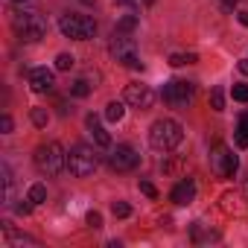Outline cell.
<instances>
[{
	"instance_id": "1",
	"label": "cell",
	"mask_w": 248,
	"mask_h": 248,
	"mask_svg": "<svg viewBox=\"0 0 248 248\" xmlns=\"http://www.w3.org/2000/svg\"><path fill=\"white\" fill-rule=\"evenodd\" d=\"M181 140H184V129H181L178 120L164 117V120H155V123H152V129H149V143H152V149H158V152H172Z\"/></svg>"
},
{
	"instance_id": "2",
	"label": "cell",
	"mask_w": 248,
	"mask_h": 248,
	"mask_svg": "<svg viewBox=\"0 0 248 248\" xmlns=\"http://www.w3.org/2000/svg\"><path fill=\"white\" fill-rule=\"evenodd\" d=\"M12 30H15V35L21 41L35 44V41H41L47 35V21L38 12H15L12 15Z\"/></svg>"
},
{
	"instance_id": "3",
	"label": "cell",
	"mask_w": 248,
	"mask_h": 248,
	"mask_svg": "<svg viewBox=\"0 0 248 248\" xmlns=\"http://www.w3.org/2000/svg\"><path fill=\"white\" fill-rule=\"evenodd\" d=\"M35 167H38V172H44V175H59L64 167H67V152L62 149V143H44V146H38L35 149Z\"/></svg>"
},
{
	"instance_id": "4",
	"label": "cell",
	"mask_w": 248,
	"mask_h": 248,
	"mask_svg": "<svg viewBox=\"0 0 248 248\" xmlns=\"http://www.w3.org/2000/svg\"><path fill=\"white\" fill-rule=\"evenodd\" d=\"M111 56H114L120 64L132 67V70H143V62H140V56H138V41H135L129 32H114Z\"/></svg>"
},
{
	"instance_id": "5",
	"label": "cell",
	"mask_w": 248,
	"mask_h": 248,
	"mask_svg": "<svg viewBox=\"0 0 248 248\" xmlns=\"http://www.w3.org/2000/svg\"><path fill=\"white\" fill-rule=\"evenodd\" d=\"M59 30H62V35L64 38H73V41H88V38H93V32H96V24H93V18H88V15H62L59 18Z\"/></svg>"
},
{
	"instance_id": "6",
	"label": "cell",
	"mask_w": 248,
	"mask_h": 248,
	"mask_svg": "<svg viewBox=\"0 0 248 248\" xmlns=\"http://www.w3.org/2000/svg\"><path fill=\"white\" fill-rule=\"evenodd\" d=\"M67 170H70V175H76V178L93 175V170H96V155H93V149L85 146V143L70 146V152H67Z\"/></svg>"
},
{
	"instance_id": "7",
	"label": "cell",
	"mask_w": 248,
	"mask_h": 248,
	"mask_svg": "<svg viewBox=\"0 0 248 248\" xmlns=\"http://www.w3.org/2000/svg\"><path fill=\"white\" fill-rule=\"evenodd\" d=\"M193 96H196V85H193V82L175 79V82H167V85L161 88V99H164L167 105H172V108H187V105L193 102Z\"/></svg>"
},
{
	"instance_id": "8",
	"label": "cell",
	"mask_w": 248,
	"mask_h": 248,
	"mask_svg": "<svg viewBox=\"0 0 248 248\" xmlns=\"http://www.w3.org/2000/svg\"><path fill=\"white\" fill-rule=\"evenodd\" d=\"M210 167H213V172L219 178H233L236 170H239V161H236V155L225 143H216L213 146V155H210Z\"/></svg>"
},
{
	"instance_id": "9",
	"label": "cell",
	"mask_w": 248,
	"mask_h": 248,
	"mask_svg": "<svg viewBox=\"0 0 248 248\" xmlns=\"http://www.w3.org/2000/svg\"><path fill=\"white\" fill-rule=\"evenodd\" d=\"M155 91L149 88V85H140V82H132V85H126V102L132 105V108H138V111H149L152 105H155Z\"/></svg>"
},
{
	"instance_id": "10",
	"label": "cell",
	"mask_w": 248,
	"mask_h": 248,
	"mask_svg": "<svg viewBox=\"0 0 248 248\" xmlns=\"http://www.w3.org/2000/svg\"><path fill=\"white\" fill-rule=\"evenodd\" d=\"M108 164H111V170H117V172H132L138 164H140V155L132 149V146H117V149H111V155H108Z\"/></svg>"
},
{
	"instance_id": "11",
	"label": "cell",
	"mask_w": 248,
	"mask_h": 248,
	"mask_svg": "<svg viewBox=\"0 0 248 248\" xmlns=\"http://www.w3.org/2000/svg\"><path fill=\"white\" fill-rule=\"evenodd\" d=\"M53 85H56L53 70H47V67H35V70H30V88H32L35 93H47V91H53Z\"/></svg>"
},
{
	"instance_id": "12",
	"label": "cell",
	"mask_w": 248,
	"mask_h": 248,
	"mask_svg": "<svg viewBox=\"0 0 248 248\" xmlns=\"http://www.w3.org/2000/svg\"><path fill=\"white\" fill-rule=\"evenodd\" d=\"M88 132H91V138H93V143H96V146H102V149H108V146H111V135L102 129V123H99V117H96V114H88Z\"/></svg>"
},
{
	"instance_id": "13",
	"label": "cell",
	"mask_w": 248,
	"mask_h": 248,
	"mask_svg": "<svg viewBox=\"0 0 248 248\" xmlns=\"http://www.w3.org/2000/svg\"><path fill=\"white\" fill-rule=\"evenodd\" d=\"M170 199L175 202V204H190L193 199H196V184L187 178V181H181V184H175V190L170 193Z\"/></svg>"
},
{
	"instance_id": "14",
	"label": "cell",
	"mask_w": 248,
	"mask_h": 248,
	"mask_svg": "<svg viewBox=\"0 0 248 248\" xmlns=\"http://www.w3.org/2000/svg\"><path fill=\"white\" fill-rule=\"evenodd\" d=\"M123 114H126V105H123L120 99H114V102H108V105H105V117H108L111 123H120V120H123Z\"/></svg>"
},
{
	"instance_id": "15",
	"label": "cell",
	"mask_w": 248,
	"mask_h": 248,
	"mask_svg": "<svg viewBox=\"0 0 248 248\" xmlns=\"http://www.w3.org/2000/svg\"><path fill=\"white\" fill-rule=\"evenodd\" d=\"M236 146L248 149V114L239 117V126H236Z\"/></svg>"
},
{
	"instance_id": "16",
	"label": "cell",
	"mask_w": 248,
	"mask_h": 248,
	"mask_svg": "<svg viewBox=\"0 0 248 248\" xmlns=\"http://www.w3.org/2000/svg\"><path fill=\"white\" fill-rule=\"evenodd\" d=\"M210 108L213 111H225V91L222 88H213L210 91Z\"/></svg>"
},
{
	"instance_id": "17",
	"label": "cell",
	"mask_w": 248,
	"mask_h": 248,
	"mask_svg": "<svg viewBox=\"0 0 248 248\" xmlns=\"http://www.w3.org/2000/svg\"><path fill=\"white\" fill-rule=\"evenodd\" d=\"M27 199H30L32 204H41V202L47 199V187H44V184H32V187H30V196H27Z\"/></svg>"
},
{
	"instance_id": "18",
	"label": "cell",
	"mask_w": 248,
	"mask_h": 248,
	"mask_svg": "<svg viewBox=\"0 0 248 248\" xmlns=\"http://www.w3.org/2000/svg\"><path fill=\"white\" fill-rule=\"evenodd\" d=\"M193 62H196V53H187V56H184V53H172V56H170V64H172V67L193 64Z\"/></svg>"
},
{
	"instance_id": "19",
	"label": "cell",
	"mask_w": 248,
	"mask_h": 248,
	"mask_svg": "<svg viewBox=\"0 0 248 248\" xmlns=\"http://www.w3.org/2000/svg\"><path fill=\"white\" fill-rule=\"evenodd\" d=\"M70 93H73V96H79V99H85V96L91 93V85H88L85 79H76V82L70 85Z\"/></svg>"
},
{
	"instance_id": "20",
	"label": "cell",
	"mask_w": 248,
	"mask_h": 248,
	"mask_svg": "<svg viewBox=\"0 0 248 248\" xmlns=\"http://www.w3.org/2000/svg\"><path fill=\"white\" fill-rule=\"evenodd\" d=\"M73 64H76V59H73L70 53H59V56H56V70H70Z\"/></svg>"
},
{
	"instance_id": "21",
	"label": "cell",
	"mask_w": 248,
	"mask_h": 248,
	"mask_svg": "<svg viewBox=\"0 0 248 248\" xmlns=\"http://www.w3.org/2000/svg\"><path fill=\"white\" fill-rule=\"evenodd\" d=\"M111 213H114L117 219H126V216H132V207H129L126 202H114V204H111Z\"/></svg>"
},
{
	"instance_id": "22",
	"label": "cell",
	"mask_w": 248,
	"mask_h": 248,
	"mask_svg": "<svg viewBox=\"0 0 248 248\" xmlns=\"http://www.w3.org/2000/svg\"><path fill=\"white\" fill-rule=\"evenodd\" d=\"M138 27V18L135 15H126V18H120V24H117V32H132Z\"/></svg>"
},
{
	"instance_id": "23",
	"label": "cell",
	"mask_w": 248,
	"mask_h": 248,
	"mask_svg": "<svg viewBox=\"0 0 248 248\" xmlns=\"http://www.w3.org/2000/svg\"><path fill=\"white\" fill-rule=\"evenodd\" d=\"M47 120H50V114H47L44 108H32V123H35L38 129H44V126H47Z\"/></svg>"
},
{
	"instance_id": "24",
	"label": "cell",
	"mask_w": 248,
	"mask_h": 248,
	"mask_svg": "<svg viewBox=\"0 0 248 248\" xmlns=\"http://www.w3.org/2000/svg\"><path fill=\"white\" fill-rule=\"evenodd\" d=\"M233 99L236 102H248V85H233Z\"/></svg>"
},
{
	"instance_id": "25",
	"label": "cell",
	"mask_w": 248,
	"mask_h": 248,
	"mask_svg": "<svg viewBox=\"0 0 248 248\" xmlns=\"http://www.w3.org/2000/svg\"><path fill=\"white\" fill-rule=\"evenodd\" d=\"M88 225H91V228H102V216H99L96 210H88Z\"/></svg>"
},
{
	"instance_id": "26",
	"label": "cell",
	"mask_w": 248,
	"mask_h": 248,
	"mask_svg": "<svg viewBox=\"0 0 248 248\" xmlns=\"http://www.w3.org/2000/svg\"><path fill=\"white\" fill-rule=\"evenodd\" d=\"M30 210H32V202H30V199H27V202H21V204H15V213H18V216H27Z\"/></svg>"
},
{
	"instance_id": "27",
	"label": "cell",
	"mask_w": 248,
	"mask_h": 248,
	"mask_svg": "<svg viewBox=\"0 0 248 248\" xmlns=\"http://www.w3.org/2000/svg\"><path fill=\"white\" fill-rule=\"evenodd\" d=\"M140 190H143V193H146L149 199H158V190H155V187H152L149 181H140Z\"/></svg>"
},
{
	"instance_id": "28",
	"label": "cell",
	"mask_w": 248,
	"mask_h": 248,
	"mask_svg": "<svg viewBox=\"0 0 248 248\" xmlns=\"http://www.w3.org/2000/svg\"><path fill=\"white\" fill-rule=\"evenodd\" d=\"M0 129H3V135L12 132V117H9V114H3V120H0Z\"/></svg>"
},
{
	"instance_id": "29",
	"label": "cell",
	"mask_w": 248,
	"mask_h": 248,
	"mask_svg": "<svg viewBox=\"0 0 248 248\" xmlns=\"http://www.w3.org/2000/svg\"><path fill=\"white\" fill-rule=\"evenodd\" d=\"M236 67H239V73H242V76H248V59H242Z\"/></svg>"
},
{
	"instance_id": "30",
	"label": "cell",
	"mask_w": 248,
	"mask_h": 248,
	"mask_svg": "<svg viewBox=\"0 0 248 248\" xmlns=\"http://www.w3.org/2000/svg\"><path fill=\"white\" fill-rule=\"evenodd\" d=\"M236 18H239V24H242V27H248V9H242Z\"/></svg>"
},
{
	"instance_id": "31",
	"label": "cell",
	"mask_w": 248,
	"mask_h": 248,
	"mask_svg": "<svg viewBox=\"0 0 248 248\" xmlns=\"http://www.w3.org/2000/svg\"><path fill=\"white\" fill-rule=\"evenodd\" d=\"M114 3H120V6H135L138 0H114Z\"/></svg>"
},
{
	"instance_id": "32",
	"label": "cell",
	"mask_w": 248,
	"mask_h": 248,
	"mask_svg": "<svg viewBox=\"0 0 248 248\" xmlns=\"http://www.w3.org/2000/svg\"><path fill=\"white\" fill-rule=\"evenodd\" d=\"M143 3H146V6H152V3H155V0H143Z\"/></svg>"
},
{
	"instance_id": "33",
	"label": "cell",
	"mask_w": 248,
	"mask_h": 248,
	"mask_svg": "<svg viewBox=\"0 0 248 248\" xmlns=\"http://www.w3.org/2000/svg\"><path fill=\"white\" fill-rule=\"evenodd\" d=\"M82 3H93V0H82Z\"/></svg>"
},
{
	"instance_id": "34",
	"label": "cell",
	"mask_w": 248,
	"mask_h": 248,
	"mask_svg": "<svg viewBox=\"0 0 248 248\" xmlns=\"http://www.w3.org/2000/svg\"><path fill=\"white\" fill-rule=\"evenodd\" d=\"M225 3H236V0H225Z\"/></svg>"
},
{
	"instance_id": "35",
	"label": "cell",
	"mask_w": 248,
	"mask_h": 248,
	"mask_svg": "<svg viewBox=\"0 0 248 248\" xmlns=\"http://www.w3.org/2000/svg\"><path fill=\"white\" fill-rule=\"evenodd\" d=\"M15 3H27V0H15Z\"/></svg>"
}]
</instances>
